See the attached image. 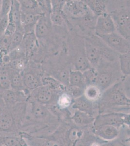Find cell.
I'll list each match as a JSON object with an SVG mask.
<instances>
[{
    "instance_id": "obj_1",
    "label": "cell",
    "mask_w": 130,
    "mask_h": 146,
    "mask_svg": "<svg viewBox=\"0 0 130 146\" xmlns=\"http://www.w3.org/2000/svg\"><path fill=\"white\" fill-rule=\"evenodd\" d=\"M97 78L96 85L102 91L113 85L119 82L123 78V75L120 71L119 62L102 58L97 67Z\"/></svg>"
},
{
    "instance_id": "obj_2",
    "label": "cell",
    "mask_w": 130,
    "mask_h": 146,
    "mask_svg": "<svg viewBox=\"0 0 130 146\" xmlns=\"http://www.w3.org/2000/svg\"><path fill=\"white\" fill-rule=\"evenodd\" d=\"M69 43L71 62L74 66V70L82 72L91 68L86 56L84 38L75 35L71 38Z\"/></svg>"
},
{
    "instance_id": "obj_3",
    "label": "cell",
    "mask_w": 130,
    "mask_h": 146,
    "mask_svg": "<svg viewBox=\"0 0 130 146\" xmlns=\"http://www.w3.org/2000/svg\"><path fill=\"white\" fill-rule=\"evenodd\" d=\"M115 25L116 32L130 40V16L129 7H120L109 13Z\"/></svg>"
},
{
    "instance_id": "obj_4",
    "label": "cell",
    "mask_w": 130,
    "mask_h": 146,
    "mask_svg": "<svg viewBox=\"0 0 130 146\" xmlns=\"http://www.w3.org/2000/svg\"><path fill=\"white\" fill-rule=\"evenodd\" d=\"M122 80L107 89L102 96L103 100L110 105L130 104V100L127 98L124 90Z\"/></svg>"
},
{
    "instance_id": "obj_5",
    "label": "cell",
    "mask_w": 130,
    "mask_h": 146,
    "mask_svg": "<svg viewBox=\"0 0 130 146\" xmlns=\"http://www.w3.org/2000/svg\"><path fill=\"white\" fill-rule=\"evenodd\" d=\"M99 38L109 48L118 54L130 52V40H126L117 32Z\"/></svg>"
},
{
    "instance_id": "obj_6",
    "label": "cell",
    "mask_w": 130,
    "mask_h": 146,
    "mask_svg": "<svg viewBox=\"0 0 130 146\" xmlns=\"http://www.w3.org/2000/svg\"><path fill=\"white\" fill-rule=\"evenodd\" d=\"M94 32L98 37L116 32L115 25L110 14L106 12L97 17Z\"/></svg>"
},
{
    "instance_id": "obj_7",
    "label": "cell",
    "mask_w": 130,
    "mask_h": 146,
    "mask_svg": "<svg viewBox=\"0 0 130 146\" xmlns=\"http://www.w3.org/2000/svg\"><path fill=\"white\" fill-rule=\"evenodd\" d=\"M89 8L84 1H66L63 9V11L65 12L75 18L84 17L89 14Z\"/></svg>"
},
{
    "instance_id": "obj_8",
    "label": "cell",
    "mask_w": 130,
    "mask_h": 146,
    "mask_svg": "<svg viewBox=\"0 0 130 146\" xmlns=\"http://www.w3.org/2000/svg\"><path fill=\"white\" fill-rule=\"evenodd\" d=\"M42 15L36 23L34 29V33L38 40H42L45 38L49 35L51 30L52 25L49 19V14Z\"/></svg>"
},
{
    "instance_id": "obj_9",
    "label": "cell",
    "mask_w": 130,
    "mask_h": 146,
    "mask_svg": "<svg viewBox=\"0 0 130 146\" xmlns=\"http://www.w3.org/2000/svg\"><path fill=\"white\" fill-rule=\"evenodd\" d=\"M54 90L47 85H42L33 90L32 95L35 101L42 104L49 103L53 100Z\"/></svg>"
},
{
    "instance_id": "obj_10",
    "label": "cell",
    "mask_w": 130,
    "mask_h": 146,
    "mask_svg": "<svg viewBox=\"0 0 130 146\" xmlns=\"http://www.w3.org/2000/svg\"><path fill=\"white\" fill-rule=\"evenodd\" d=\"M22 45L24 50L25 57L27 60L35 53L38 47V39L35 36L34 32L25 34Z\"/></svg>"
},
{
    "instance_id": "obj_11",
    "label": "cell",
    "mask_w": 130,
    "mask_h": 146,
    "mask_svg": "<svg viewBox=\"0 0 130 146\" xmlns=\"http://www.w3.org/2000/svg\"><path fill=\"white\" fill-rule=\"evenodd\" d=\"M41 16L22 11L21 24L25 34H28L34 32L36 23Z\"/></svg>"
},
{
    "instance_id": "obj_12",
    "label": "cell",
    "mask_w": 130,
    "mask_h": 146,
    "mask_svg": "<svg viewBox=\"0 0 130 146\" xmlns=\"http://www.w3.org/2000/svg\"><path fill=\"white\" fill-rule=\"evenodd\" d=\"M23 85L29 90H35L38 87L42 85L41 78L32 72H25L22 73Z\"/></svg>"
},
{
    "instance_id": "obj_13",
    "label": "cell",
    "mask_w": 130,
    "mask_h": 146,
    "mask_svg": "<svg viewBox=\"0 0 130 146\" xmlns=\"http://www.w3.org/2000/svg\"><path fill=\"white\" fill-rule=\"evenodd\" d=\"M22 11L18 1H12L11 10L8 15V21L14 23L16 25V29H22L21 24Z\"/></svg>"
},
{
    "instance_id": "obj_14",
    "label": "cell",
    "mask_w": 130,
    "mask_h": 146,
    "mask_svg": "<svg viewBox=\"0 0 130 146\" xmlns=\"http://www.w3.org/2000/svg\"><path fill=\"white\" fill-rule=\"evenodd\" d=\"M6 69L10 80L11 88L14 91L21 90L24 88L23 85L22 73L16 71L9 67Z\"/></svg>"
},
{
    "instance_id": "obj_15",
    "label": "cell",
    "mask_w": 130,
    "mask_h": 146,
    "mask_svg": "<svg viewBox=\"0 0 130 146\" xmlns=\"http://www.w3.org/2000/svg\"><path fill=\"white\" fill-rule=\"evenodd\" d=\"M88 7L96 17H98L106 12V1L100 0H86L84 1Z\"/></svg>"
},
{
    "instance_id": "obj_16",
    "label": "cell",
    "mask_w": 130,
    "mask_h": 146,
    "mask_svg": "<svg viewBox=\"0 0 130 146\" xmlns=\"http://www.w3.org/2000/svg\"><path fill=\"white\" fill-rule=\"evenodd\" d=\"M72 107L78 110L79 111L89 115H90V113L92 112L93 108L92 102L86 98L84 95L78 97L73 100Z\"/></svg>"
},
{
    "instance_id": "obj_17",
    "label": "cell",
    "mask_w": 130,
    "mask_h": 146,
    "mask_svg": "<svg viewBox=\"0 0 130 146\" xmlns=\"http://www.w3.org/2000/svg\"><path fill=\"white\" fill-rule=\"evenodd\" d=\"M69 85L84 90L86 86L82 72L76 70H71L69 73Z\"/></svg>"
},
{
    "instance_id": "obj_18",
    "label": "cell",
    "mask_w": 130,
    "mask_h": 146,
    "mask_svg": "<svg viewBox=\"0 0 130 146\" xmlns=\"http://www.w3.org/2000/svg\"><path fill=\"white\" fill-rule=\"evenodd\" d=\"M24 141L21 138L14 135L0 136V146H26Z\"/></svg>"
},
{
    "instance_id": "obj_19",
    "label": "cell",
    "mask_w": 130,
    "mask_h": 146,
    "mask_svg": "<svg viewBox=\"0 0 130 146\" xmlns=\"http://www.w3.org/2000/svg\"><path fill=\"white\" fill-rule=\"evenodd\" d=\"M120 71L124 76H129L130 74V53L119 54L118 57Z\"/></svg>"
},
{
    "instance_id": "obj_20",
    "label": "cell",
    "mask_w": 130,
    "mask_h": 146,
    "mask_svg": "<svg viewBox=\"0 0 130 146\" xmlns=\"http://www.w3.org/2000/svg\"><path fill=\"white\" fill-rule=\"evenodd\" d=\"M100 89L97 85H87L84 90V96L89 101H94L98 100L101 95Z\"/></svg>"
},
{
    "instance_id": "obj_21",
    "label": "cell",
    "mask_w": 130,
    "mask_h": 146,
    "mask_svg": "<svg viewBox=\"0 0 130 146\" xmlns=\"http://www.w3.org/2000/svg\"><path fill=\"white\" fill-rule=\"evenodd\" d=\"M24 32L22 29H16V31L11 36L9 52L18 47L23 42Z\"/></svg>"
},
{
    "instance_id": "obj_22",
    "label": "cell",
    "mask_w": 130,
    "mask_h": 146,
    "mask_svg": "<svg viewBox=\"0 0 130 146\" xmlns=\"http://www.w3.org/2000/svg\"><path fill=\"white\" fill-rule=\"evenodd\" d=\"M99 134L102 137L106 139H112L117 135V129L112 125H107L102 127L99 129Z\"/></svg>"
},
{
    "instance_id": "obj_23",
    "label": "cell",
    "mask_w": 130,
    "mask_h": 146,
    "mask_svg": "<svg viewBox=\"0 0 130 146\" xmlns=\"http://www.w3.org/2000/svg\"><path fill=\"white\" fill-rule=\"evenodd\" d=\"M14 125L13 117L11 115L3 113L0 116V131H10Z\"/></svg>"
},
{
    "instance_id": "obj_24",
    "label": "cell",
    "mask_w": 130,
    "mask_h": 146,
    "mask_svg": "<svg viewBox=\"0 0 130 146\" xmlns=\"http://www.w3.org/2000/svg\"><path fill=\"white\" fill-rule=\"evenodd\" d=\"M32 103V114L33 116L35 118H42L46 116L48 110L44 106V104L35 101Z\"/></svg>"
},
{
    "instance_id": "obj_25",
    "label": "cell",
    "mask_w": 130,
    "mask_h": 146,
    "mask_svg": "<svg viewBox=\"0 0 130 146\" xmlns=\"http://www.w3.org/2000/svg\"><path fill=\"white\" fill-rule=\"evenodd\" d=\"M49 16L51 23L58 26L64 25L65 17L63 10H51Z\"/></svg>"
},
{
    "instance_id": "obj_26",
    "label": "cell",
    "mask_w": 130,
    "mask_h": 146,
    "mask_svg": "<svg viewBox=\"0 0 130 146\" xmlns=\"http://www.w3.org/2000/svg\"><path fill=\"white\" fill-rule=\"evenodd\" d=\"M73 97L67 92L60 95L57 99L58 107L61 109H66L70 106L73 103Z\"/></svg>"
},
{
    "instance_id": "obj_27",
    "label": "cell",
    "mask_w": 130,
    "mask_h": 146,
    "mask_svg": "<svg viewBox=\"0 0 130 146\" xmlns=\"http://www.w3.org/2000/svg\"><path fill=\"white\" fill-rule=\"evenodd\" d=\"M27 59L26 58H16L10 61L9 67L13 70L22 73L26 66Z\"/></svg>"
},
{
    "instance_id": "obj_28",
    "label": "cell",
    "mask_w": 130,
    "mask_h": 146,
    "mask_svg": "<svg viewBox=\"0 0 130 146\" xmlns=\"http://www.w3.org/2000/svg\"><path fill=\"white\" fill-rule=\"evenodd\" d=\"M84 80L86 86L88 85L96 84L97 78V72L96 68H89L88 69L82 72Z\"/></svg>"
},
{
    "instance_id": "obj_29",
    "label": "cell",
    "mask_w": 130,
    "mask_h": 146,
    "mask_svg": "<svg viewBox=\"0 0 130 146\" xmlns=\"http://www.w3.org/2000/svg\"><path fill=\"white\" fill-rule=\"evenodd\" d=\"M73 119L77 124L82 125L89 124L93 120L90 115L79 111L74 114Z\"/></svg>"
},
{
    "instance_id": "obj_30",
    "label": "cell",
    "mask_w": 130,
    "mask_h": 146,
    "mask_svg": "<svg viewBox=\"0 0 130 146\" xmlns=\"http://www.w3.org/2000/svg\"><path fill=\"white\" fill-rule=\"evenodd\" d=\"M2 97L5 102L7 105L14 104L17 100V95L15 91L11 89L5 90Z\"/></svg>"
},
{
    "instance_id": "obj_31",
    "label": "cell",
    "mask_w": 130,
    "mask_h": 146,
    "mask_svg": "<svg viewBox=\"0 0 130 146\" xmlns=\"http://www.w3.org/2000/svg\"><path fill=\"white\" fill-rule=\"evenodd\" d=\"M0 88L4 91L11 89L10 80L6 69L0 72Z\"/></svg>"
},
{
    "instance_id": "obj_32",
    "label": "cell",
    "mask_w": 130,
    "mask_h": 146,
    "mask_svg": "<svg viewBox=\"0 0 130 146\" xmlns=\"http://www.w3.org/2000/svg\"><path fill=\"white\" fill-rule=\"evenodd\" d=\"M12 1L3 0L1 2L0 8V18L8 16L11 8Z\"/></svg>"
},
{
    "instance_id": "obj_33",
    "label": "cell",
    "mask_w": 130,
    "mask_h": 146,
    "mask_svg": "<svg viewBox=\"0 0 130 146\" xmlns=\"http://www.w3.org/2000/svg\"><path fill=\"white\" fill-rule=\"evenodd\" d=\"M67 92L69 93L73 97H75V98L79 96H81L82 93H84V90L77 87L73 86L71 85H69L66 87Z\"/></svg>"
},
{
    "instance_id": "obj_34",
    "label": "cell",
    "mask_w": 130,
    "mask_h": 146,
    "mask_svg": "<svg viewBox=\"0 0 130 146\" xmlns=\"http://www.w3.org/2000/svg\"><path fill=\"white\" fill-rule=\"evenodd\" d=\"M11 36L5 35L0 38V50H6L9 53Z\"/></svg>"
},
{
    "instance_id": "obj_35",
    "label": "cell",
    "mask_w": 130,
    "mask_h": 146,
    "mask_svg": "<svg viewBox=\"0 0 130 146\" xmlns=\"http://www.w3.org/2000/svg\"><path fill=\"white\" fill-rule=\"evenodd\" d=\"M8 23V16L0 18V38L5 35Z\"/></svg>"
},
{
    "instance_id": "obj_36",
    "label": "cell",
    "mask_w": 130,
    "mask_h": 146,
    "mask_svg": "<svg viewBox=\"0 0 130 146\" xmlns=\"http://www.w3.org/2000/svg\"><path fill=\"white\" fill-rule=\"evenodd\" d=\"M44 146H61L59 143L54 140H48L45 143Z\"/></svg>"
},
{
    "instance_id": "obj_37",
    "label": "cell",
    "mask_w": 130,
    "mask_h": 146,
    "mask_svg": "<svg viewBox=\"0 0 130 146\" xmlns=\"http://www.w3.org/2000/svg\"><path fill=\"white\" fill-rule=\"evenodd\" d=\"M78 130L77 129H74L73 130H72L71 133V139L73 140H75L76 138H77L78 135L77 134Z\"/></svg>"
},
{
    "instance_id": "obj_38",
    "label": "cell",
    "mask_w": 130,
    "mask_h": 146,
    "mask_svg": "<svg viewBox=\"0 0 130 146\" xmlns=\"http://www.w3.org/2000/svg\"><path fill=\"white\" fill-rule=\"evenodd\" d=\"M102 146H114L113 145L111 144H110V143H107V144H104L103 145H102Z\"/></svg>"
},
{
    "instance_id": "obj_39",
    "label": "cell",
    "mask_w": 130,
    "mask_h": 146,
    "mask_svg": "<svg viewBox=\"0 0 130 146\" xmlns=\"http://www.w3.org/2000/svg\"><path fill=\"white\" fill-rule=\"evenodd\" d=\"M3 113V110H2V107L0 105V116Z\"/></svg>"
},
{
    "instance_id": "obj_40",
    "label": "cell",
    "mask_w": 130,
    "mask_h": 146,
    "mask_svg": "<svg viewBox=\"0 0 130 146\" xmlns=\"http://www.w3.org/2000/svg\"><path fill=\"white\" fill-rule=\"evenodd\" d=\"M1 2H2V1H0V8H1Z\"/></svg>"
},
{
    "instance_id": "obj_41",
    "label": "cell",
    "mask_w": 130,
    "mask_h": 146,
    "mask_svg": "<svg viewBox=\"0 0 130 146\" xmlns=\"http://www.w3.org/2000/svg\"></svg>"
}]
</instances>
